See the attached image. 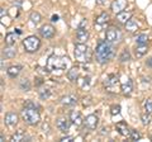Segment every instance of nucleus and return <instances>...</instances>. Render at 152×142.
<instances>
[{
    "mask_svg": "<svg viewBox=\"0 0 152 142\" xmlns=\"http://www.w3.org/2000/svg\"><path fill=\"white\" fill-rule=\"evenodd\" d=\"M115 55V51H114V47L110 45V42L105 41H100L95 48V59L100 65H104L109 62Z\"/></svg>",
    "mask_w": 152,
    "mask_h": 142,
    "instance_id": "obj_1",
    "label": "nucleus"
},
{
    "mask_svg": "<svg viewBox=\"0 0 152 142\" xmlns=\"http://www.w3.org/2000/svg\"><path fill=\"white\" fill-rule=\"evenodd\" d=\"M22 117L27 124L29 126H36L37 123H39L41 121V114L37 111V108H32V107H24L22 111Z\"/></svg>",
    "mask_w": 152,
    "mask_h": 142,
    "instance_id": "obj_2",
    "label": "nucleus"
},
{
    "mask_svg": "<svg viewBox=\"0 0 152 142\" xmlns=\"http://www.w3.org/2000/svg\"><path fill=\"white\" fill-rule=\"evenodd\" d=\"M67 59L66 57H60V56L52 55L47 60V70L53 71V70H66L67 67Z\"/></svg>",
    "mask_w": 152,
    "mask_h": 142,
    "instance_id": "obj_3",
    "label": "nucleus"
},
{
    "mask_svg": "<svg viewBox=\"0 0 152 142\" xmlns=\"http://www.w3.org/2000/svg\"><path fill=\"white\" fill-rule=\"evenodd\" d=\"M75 59L79 62H89L91 60V53H90L89 47L85 43H77L75 46Z\"/></svg>",
    "mask_w": 152,
    "mask_h": 142,
    "instance_id": "obj_4",
    "label": "nucleus"
},
{
    "mask_svg": "<svg viewBox=\"0 0 152 142\" xmlns=\"http://www.w3.org/2000/svg\"><path fill=\"white\" fill-rule=\"evenodd\" d=\"M41 46V40L36 36H29L23 41V47L28 53H33V52H37L38 48Z\"/></svg>",
    "mask_w": 152,
    "mask_h": 142,
    "instance_id": "obj_5",
    "label": "nucleus"
},
{
    "mask_svg": "<svg viewBox=\"0 0 152 142\" xmlns=\"http://www.w3.org/2000/svg\"><path fill=\"white\" fill-rule=\"evenodd\" d=\"M85 24H86V20H83L81 24L79 26L77 31H76V42L77 43H85L89 40V32L84 28Z\"/></svg>",
    "mask_w": 152,
    "mask_h": 142,
    "instance_id": "obj_6",
    "label": "nucleus"
},
{
    "mask_svg": "<svg viewBox=\"0 0 152 142\" xmlns=\"http://www.w3.org/2000/svg\"><path fill=\"white\" fill-rule=\"evenodd\" d=\"M119 38H121V33L118 31V28L110 27L105 33V40L110 42V43H115V42L119 41Z\"/></svg>",
    "mask_w": 152,
    "mask_h": 142,
    "instance_id": "obj_7",
    "label": "nucleus"
},
{
    "mask_svg": "<svg viewBox=\"0 0 152 142\" xmlns=\"http://www.w3.org/2000/svg\"><path fill=\"white\" fill-rule=\"evenodd\" d=\"M118 78L115 75H109L105 80V88L108 89V91H118Z\"/></svg>",
    "mask_w": 152,
    "mask_h": 142,
    "instance_id": "obj_8",
    "label": "nucleus"
},
{
    "mask_svg": "<svg viewBox=\"0 0 152 142\" xmlns=\"http://www.w3.org/2000/svg\"><path fill=\"white\" fill-rule=\"evenodd\" d=\"M99 124V118L95 116V114H90L86 117V119L84 121V126L86 127L88 130L93 131V130H96V127Z\"/></svg>",
    "mask_w": 152,
    "mask_h": 142,
    "instance_id": "obj_9",
    "label": "nucleus"
},
{
    "mask_svg": "<svg viewBox=\"0 0 152 142\" xmlns=\"http://www.w3.org/2000/svg\"><path fill=\"white\" fill-rule=\"evenodd\" d=\"M39 33H41V36L43 37V38H46V40H51L52 37L55 36L56 31H55V28L52 27L51 24H45V26H42V27H41Z\"/></svg>",
    "mask_w": 152,
    "mask_h": 142,
    "instance_id": "obj_10",
    "label": "nucleus"
},
{
    "mask_svg": "<svg viewBox=\"0 0 152 142\" xmlns=\"http://www.w3.org/2000/svg\"><path fill=\"white\" fill-rule=\"evenodd\" d=\"M127 7H128L127 0H114V1L112 3V10L115 14L121 13V12H124Z\"/></svg>",
    "mask_w": 152,
    "mask_h": 142,
    "instance_id": "obj_11",
    "label": "nucleus"
},
{
    "mask_svg": "<svg viewBox=\"0 0 152 142\" xmlns=\"http://www.w3.org/2000/svg\"><path fill=\"white\" fill-rule=\"evenodd\" d=\"M76 103H77V97L74 95V94H69V95L61 98V104L64 107H72Z\"/></svg>",
    "mask_w": 152,
    "mask_h": 142,
    "instance_id": "obj_12",
    "label": "nucleus"
},
{
    "mask_svg": "<svg viewBox=\"0 0 152 142\" xmlns=\"http://www.w3.org/2000/svg\"><path fill=\"white\" fill-rule=\"evenodd\" d=\"M4 123H5L7 126H9V127L15 126L18 123V114L17 113H14V112L7 113L5 117H4Z\"/></svg>",
    "mask_w": 152,
    "mask_h": 142,
    "instance_id": "obj_13",
    "label": "nucleus"
},
{
    "mask_svg": "<svg viewBox=\"0 0 152 142\" xmlns=\"http://www.w3.org/2000/svg\"><path fill=\"white\" fill-rule=\"evenodd\" d=\"M70 121L74 123L76 126H81L83 124V118H81V114L80 112L77 111H72L70 113Z\"/></svg>",
    "mask_w": 152,
    "mask_h": 142,
    "instance_id": "obj_14",
    "label": "nucleus"
},
{
    "mask_svg": "<svg viewBox=\"0 0 152 142\" xmlns=\"http://www.w3.org/2000/svg\"><path fill=\"white\" fill-rule=\"evenodd\" d=\"M57 128H58L61 132L66 133V132L69 131V128H70L69 121L66 119V118H60V119H57Z\"/></svg>",
    "mask_w": 152,
    "mask_h": 142,
    "instance_id": "obj_15",
    "label": "nucleus"
},
{
    "mask_svg": "<svg viewBox=\"0 0 152 142\" xmlns=\"http://www.w3.org/2000/svg\"><path fill=\"white\" fill-rule=\"evenodd\" d=\"M131 18H132V13L131 12H127V10L121 12V13L117 14V20L119 22V23H123V24H126V23Z\"/></svg>",
    "mask_w": 152,
    "mask_h": 142,
    "instance_id": "obj_16",
    "label": "nucleus"
},
{
    "mask_svg": "<svg viewBox=\"0 0 152 142\" xmlns=\"http://www.w3.org/2000/svg\"><path fill=\"white\" fill-rule=\"evenodd\" d=\"M20 71H22V66L20 65H13V66H10V67L7 70V72H8V75L10 78L15 79L18 75L20 74Z\"/></svg>",
    "mask_w": 152,
    "mask_h": 142,
    "instance_id": "obj_17",
    "label": "nucleus"
},
{
    "mask_svg": "<svg viewBox=\"0 0 152 142\" xmlns=\"http://www.w3.org/2000/svg\"><path fill=\"white\" fill-rule=\"evenodd\" d=\"M108 22H109V14L104 12V13L100 14V15H98V17H96V19H95V24L100 27V26L107 24Z\"/></svg>",
    "mask_w": 152,
    "mask_h": 142,
    "instance_id": "obj_18",
    "label": "nucleus"
},
{
    "mask_svg": "<svg viewBox=\"0 0 152 142\" xmlns=\"http://www.w3.org/2000/svg\"><path fill=\"white\" fill-rule=\"evenodd\" d=\"M147 51H148V47H147V45H137V48L134 51L136 57L137 59L143 57V56L147 53Z\"/></svg>",
    "mask_w": 152,
    "mask_h": 142,
    "instance_id": "obj_19",
    "label": "nucleus"
},
{
    "mask_svg": "<svg viewBox=\"0 0 152 142\" xmlns=\"http://www.w3.org/2000/svg\"><path fill=\"white\" fill-rule=\"evenodd\" d=\"M15 55H17V50L13 46H8L3 50V56H5L7 59H13L15 57Z\"/></svg>",
    "mask_w": 152,
    "mask_h": 142,
    "instance_id": "obj_20",
    "label": "nucleus"
},
{
    "mask_svg": "<svg viewBox=\"0 0 152 142\" xmlns=\"http://www.w3.org/2000/svg\"><path fill=\"white\" fill-rule=\"evenodd\" d=\"M124 26H126L127 32H129V33H133V32H136L137 29H138V23H137L134 19H132V18L126 23Z\"/></svg>",
    "mask_w": 152,
    "mask_h": 142,
    "instance_id": "obj_21",
    "label": "nucleus"
},
{
    "mask_svg": "<svg viewBox=\"0 0 152 142\" xmlns=\"http://www.w3.org/2000/svg\"><path fill=\"white\" fill-rule=\"evenodd\" d=\"M121 90H122V93L124 94V95H129V94L132 93V90H133V84H132V81L129 79L127 80V83H124L121 86Z\"/></svg>",
    "mask_w": 152,
    "mask_h": 142,
    "instance_id": "obj_22",
    "label": "nucleus"
},
{
    "mask_svg": "<svg viewBox=\"0 0 152 142\" xmlns=\"http://www.w3.org/2000/svg\"><path fill=\"white\" fill-rule=\"evenodd\" d=\"M67 79L70 80V81H77V79H79V69L77 67H72V69H70L67 71Z\"/></svg>",
    "mask_w": 152,
    "mask_h": 142,
    "instance_id": "obj_23",
    "label": "nucleus"
},
{
    "mask_svg": "<svg viewBox=\"0 0 152 142\" xmlns=\"http://www.w3.org/2000/svg\"><path fill=\"white\" fill-rule=\"evenodd\" d=\"M117 130L119 131V133L122 136H128L131 133V131H129V128H128L127 123H124V122H119V123H118V124H117Z\"/></svg>",
    "mask_w": 152,
    "mask_h": 142,
    "instance_id": "obj_24",
    "label": "nucleus"
},
{
    "mask_svg": "<svg viewBox=\"0 0 152 142\" xmlns=\"http://www.w3.org/2000/svg\"><path fill=\"white\" fill-rule=\"evenodd\" d=\"M28 138H29V137H27L23 131H18L17 133H14L12 136V141H15V142H20V141H24V140H28Z\"/></svg>",
    "mask_w": 152,
    "mask_h": 142,
    "instance_id": "obj_25",
    "label": "nucleus"
},
{
    "mask_svg": "<svg viewBox=\"0 0 152 142\" xmlns=\"http://www.w3.org/2000/svg\"><path fill=\"white\" fill-rule=\"evenodd\" d=\"M29 19L31 22L33 23V24H39L41 20H42V17H41V14L38 13V12H32L31 13V15H29Z\"/></svg>",
    "mask_w": 152,
    "mask_h": 142,
    "instance_id": "obj_26",
    "label": "nucleus"
},
{
    "mask_svg": "<svg viewBox=\"0 0 152 142\" xmlns=\"http://www.w3.org/2000/svg\"><path fill=\"white\" fill-rule=\"evenodd\" d=\"M17 42V36L15 33H8V34L5 36V43L8 46H14Z\"/></svg>",
    "mask_w": 152,
    "mask_h": 142,
    "instance_id": "obj_27",
    "label": "nucleus"
},
{
    "mask_svg": "<svg viewBox=\"0 0 152 142\" xmlns=\"http://www.w3.org/2000/svg\"><path fill=\"white\" fill-rule=\"evenodd\" d=\"M77 84L80 88H88L90 85V78H80L77 79Z\"/></svg>",
    "mask_w": 152,
    "mask_h": 142,
    "instance_id": "obj_28",
    "label": "nucleus"
},
{
    "mask_svg": "<svg viewBox=\"0 0 152 142\" xmlns=\"http://www.w3.org/2000/svg\"><path fill=\"white\" fill-rule=\"evenodd\" d=\"M136 42L137 45H147V42H148V37H147V34H140L138 37L136 38Z\"/></svg>",
    "mask_w": 152,
    "mask_h": 142,
    "instance_id": "obj_29",
    "label": "nucleus"
},
{
    "mask_svg": "<svg viewBox=\"0 0 152 142\" xmlns=\"http://www.w3.org/2000/svg\"><path fill=\"white\" fill-rule=\"evenodd\" d=\"M141 121H142V124L143 126H148L150 123H151V116H150V113H143V114L141 116Z\"/></svg>",
    "mask_w": 152,
    "mask_h": 142,
    "instance_id": "obj_30",
    "label": "nucleus"
},
{
    "mask_svg": "<svg viewBox=\"0 0 152 142\" xmlns=\"http://www.w3.org/2000/svg\"><path fill=\"white\" fill-rule=\"evenodd\" d=\"M129 60H131V53L127 50H124L119 56V61L121 62H126V61H129Z\"/></svg>",
    "mask_w": 152,
    "mask_h": 142,
    "instance_id": "obj_31",
    "label": "nucleus"
},
{
    "mask_svg": "<svg viewBox=\"0 0 152 142\" xmlns=\"http://www.w3.org/2000/svg\"><path fill=\"white\" fill-rule=\"evenodd\" d=\"M20 89H22V90H24V91L31 90V83H29V80L23 79L22 81H20Z\"/></svg>",
    "mask_w": 152,
    "mask_h": 142,
    "instance_id": "obj_32",
    "label": "nucleus"
},
{
    "mask_svg": "<svg viewBox=\"0 0 152 142\" xmlns=\"http://www.w3.org/2000/svg\"><path fill=\"white\" fill-rule=\"evenodd\" d=\"M129 137L132 141H138V140H141V133L137 130H132L129 133Z\"/></svg>",
    "mask_w": 152,
    "mask_h": 142,
    "instance_id": "obj_33",
    "label": "nucleus"
},
{
    "mask_svg": "<svg viewBox=\"0 0 152 142\" xmlns=\"http://www.w3.org/2000/svg\"><path fill=\"white\" fill-rule=\"evenodd\" d=\"M50 95H51V90H50V89H41V90H39L41 99H47V98H50Z\"/></svg>",
    "mask_w": 152,
    "mask_h": 142,
    "instance_id": "obj_34",
    "label": "nucleus"
},
{
    "mask_svg": "<svg viewBox=\"0 0 152 142\" xmlns=\"http://www.w3.org/2000/svg\"><path fill=\"white\" fill-rule=\"evenodd\" d=\"M145 111L147 112V113H152V99L150 98V99H147V100L145 102Z\"/></svg>",
    "mask_w": 152,
    "mask_h": 142,
    "instance_id": "obj_35",
    "label": "nucleus"
},
{
    "mask_svg": "<svg viewBox=\"0 0 152 142\" xmlns=\"http://www.w3.org/2000/svg\"><path fill=\"white\" fill-rule=\"evenodd\" d=\"M121 113V105H113L110 108V114L112 116H115V114H119Z\"/></svg>",
    "mask_w": 152,
    "mask_h": 142,
    "instance_id": "obj_36",
    "label": "nucleus"
},
{
    "mask_svg": "<svg viewBox=\"0 0 152 142\" xmlns=\"http://www.w3.org/2000/svg\"><path fill=\"white\" fill-rule=\"evenodd\" d=\"M72 140H74L72 136H66V137H62V138H61L62 142H69V141H72Z\"/></svg>",
    "mask_w": 152,
    "mask_h": 142,
    "instance_id": "obj_37",
    "label": "nucleus"
},
{
    "mask_svg": "<svg viewBox=\"0 0 152 142\" xmlns=\"http://www.w3.org/2000/svg\"><path fill=\"white\" fill-rule=\"evenodd\" d=\"M0 14H1V18H4V15L7 14V10L4 8H1V9H0Z\"/></svg>",
    "mask_w": 152,
    "mask_h": 142,
    "instance_id": "obj_38",
    "label": "nucleus"
},
{
    "mask_svg": "<svg viewBox=\"0 0 152 142\" xmlns=\"http://www.w3.org/2000/svg\"><path fill=\"white\" fill-rule=\"evenodd\" d=\"M147 66H150V67H152V57L150 60H147Z\"/></svg>",
    "mask_w": 152,
    "mask_h": 142,
    "instance_id": "obj_39",
    "label": "nucleus"
},
{
    "mask_svg": "<svg viewBox=\"0 0 152 142\" xmlns=\"http://www.w3.org/2000/svg\"><path fill=\"white\" fill-rule=\"evenodd\" d=\"M57 20H58V17H57V15L52 17V22H57Z\"/></svg>",
    "mask_w": 152,
    "mask_h": 142,
    "instance_id": "obj_40",
    "label": "nucleus"
},
{
    "mask_svg": "<svg viewBox=\"0 0 152 142\" xmlns=\"http://www.w3.org/2000/svg\"><path fill=\"white\" fill-rule=\"evenodd\" d=\"M105 1H107V0H96L98 4H103V3H105Z\"/></svg>",
    "mask_w": 152,
    "mask_h": 142,
    "instance_id": "obj_41",
    "label": "nucleus"
},
{
    "mask_svg": "<svg viewBox=\"0 0 152 142\" xmlns=\"http://www.w3.org/2000/svg\"><path fill=\"white\" fill-rule=\"evenodd\" d=\"M0 140H1V142L5 141V138H4V135H3V133H1V136H0Z\"/></svg>",
    "mask_w": 152,
    "mask_h": 142,
    "instance_id": "obj_42",
    "label": "nucleus"
},
{
    "mask_svg": "<svg viewBox=\"0 0 152 142\" xmlns=\"http://www.w3.org/2000/svg\"><path fill=\"white\" fill-rule=\"evenodd\" d=\"M151 140H152V135H151Z\"/></svg>",
    "mask_w": 152,
    "mask_h": 142,
    "instance_id": "obj_43",
    "label": "nucleus"
}]
</instances>
